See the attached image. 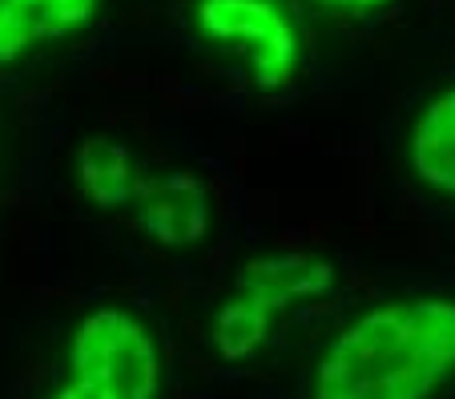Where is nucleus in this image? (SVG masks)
<instances>
[{
  "instance_id": "f257e3e1",
  "label": "nucleus",
  "mask_w": 455,
  "mask_h": 399,
  "mask_svg": "<svg viewBox=\"0 0 455 399\" xmlns=\"http://www.w3.org/2000/svg\"><path fill=\"white\" fill-rule=\"evenodd\" d=\"M455 375V299L411 295L363 311L318 359L310 399H431Z\"/></svg>"
},
{
  "instance_id": "f03ea898",
  "label": "nucleus",
  "mask_w": 455,
  "mask_h": 399,
  "mask_svg": "<svg viewBox=\"0 0 455 399\" xmlns=\"http://www.w3.org/2000/svg\"><path fill=\"white\" fill-rule=\"evenodd\" d=\"M162 351L141 315L129 307H93L69 331L65 379L49 399H157Z\"/></svg>"
},
{
  "instance_id": "7ed1b4c3",
  "label": "nucleus",
  "mask_w": 455,
  "mask_h": 399,
  "mask_svg": "<svg viewBox=\"0 0 455 399\" xmlns=\"http://www.w3.org/2000/svg\"><path fill=\"white\" fill-rule=\"evenodd\" d=\"M189 20L202 41L238 49L262 93H283L299 77L302 33L278 0H194Z\"/></svg>"
},
{
  "instance_id": "20e7f679",
  "label": "nucleus",
  "mask_w": 455,
  "mask_h": 399,
  "mask_svg": "<svg viewBox=\"0 0 455 399\" xmlns=\"http://www.w3.org/2000/svg\"><path fill=\"white\" fill-rule=\"evenodd\" d=\"M133 218H138L141 235L149 243L165 246V251H189L210 235L214 222V206H210V190L198 174L189 170H157V174H141L138 194L129 202Z\"/></svg>"
},
{
  "instance_id": "39448f33",
  "label": "nucleus",
  "mask_w": 455,
  "mask_h": 399,
  "mask_svg": "<svg viewBox=\"0 0 455 399\" xmlns=\"http://www.w3.org/2000/svg\"><path fill=\"white\" fill-rule=\"evenodd\" d=\"M339 283V270L327 254L315 251H267L250 254L238 270V291L234 295L258 315L275 323L286 307L310 303V299L331 295Z\"/></svg>"
},
{
  "instance_id": "423d86ee",
  "label": "nucleus",
  "mask_w": 455,
  "mask_h": 399,
  "mask_svg": "<svg viewBox=\"0 0 455 399\" xmlns=\"http://www.w3.org/2000/svg\"><path fill=\"white\" fill-rule=\"evenodd\" d=\"M105 0H0V69L41 44L85 33Z\"/></svg>"
},
{
  "instance_id": "0eeeda50",
  "label": "nucleus",
  "mask_w": 455,
  "mask_h": 399,
  "mask_svg": "<svg viewBox=\"0 0 455 399\" xmlns=\"http://www.w3.org/2000/svg\"><path fill=\"white\" fill-rule=\"evenodd\" d=\"M73 182L93 210H129L141 182V165L133 149L109 133H93L73 154Z\"/></svg>"
},
{
  "instance_id": "6e6552de",
  "label": "nucleus",
  "mask_w": 455,
  "mask_h": 399,
  "mask_svg": "<svg viewBox=\"0 0 455 399\" xmlns=\"http://www.w3.org/2000/svg\"><path fill=\"white\" fill-rule=\"evenodd\" d=\"M407 165L427 190L455 198V85L415 113L407 130Z\"/></svg>"
},
{
  "instance_id": "1a4fd4ad",
  "label": "nucleus",
  "mask_w": 455,
  "mask_h": 399,
  "mask_svg": "<svg viewBox=\"0 0 455 399\" xmlns=\"http://www.w3.org/2000/svg\"><path fill=\"white\" fill-rule=\"evenodd\" d=\"M331 12H347V17H371V12H383L391 0H315Z\"/></svg>"
}]
</instances>
